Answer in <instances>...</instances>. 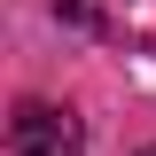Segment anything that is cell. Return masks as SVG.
Returning <instances> with one entry per match:
<instances>
[{"label":"cell","instance_id":"1","mask_svg":"<svg viewBox=\"0 0 156 156\" xmlns=\"http://www.w3.org/2000/svg\"><path fill=\"white\" fill-rule=\"evenodd\" d=\"M8 156H86V133H78L70 109L23 101V109L8 117Z\"/></svg>","mask_w":156,"mask_h":156},{"label":"cell","instance_id":"2","mask_svg":"<svg viewBox=\"0 0 156 156\" xmlns=\"http://www.w3.org/2000/svg\"><path fill=\"white\" fill-rule=\"evenodd\" d=\"M133 8L140 0H55V16L70 23V31H86V39H125Z\"/></svg>","mask_w":156,"mask_h":156},{"label":"cell","instance_id":"3","mask_svg":"<svg viewBox=\"0 0 156 156\" xmlns=\"http://www.w3.org/2000/svg\"><path fill=\"white\" fill-rule=\"evenodd\" d=\"M140 156H156V140H148V148H140Z\"/></svg>","mask_w":156,"mask_h":156}]
</instances>
